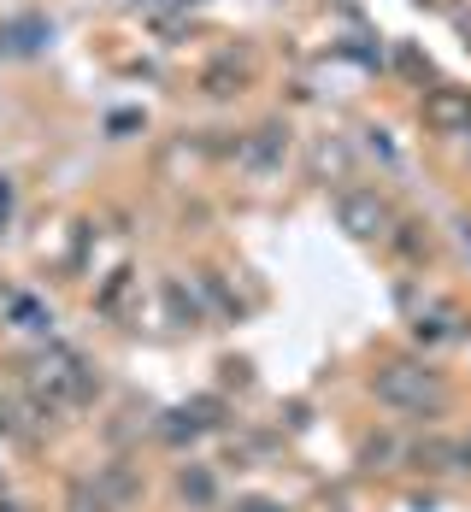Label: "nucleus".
<instances>
[{
  "mask_svg": "<svg viewBox=\"0 0 471 512\" xmlns=\"http://www.w3.org/2000/svg\"><path fill=\"white\" fill-rule=\"evenodd\" d=\"M342 224L354 230V236H383V224H389V206L377 201L371 189H354V195H342Z\"/></svg>",
  "mask_w": 471,
  "mask_h": 512,
  "instance_id": "f257e3e1",
  "label": "nucleus"
},
{
  "mask_svg": "<svg viewBox=\"0 0 471 512\" xmlns=\"http://www.w3.org/2000/svg\"><path fill=\"white\" fill-rule=\"evenodd\" d=\"M377 395L395 401V407H424L430 383H424V371H413V365H389V371H377Z\"/></svg>",
  "mask_w": 471,
  "mask_h": 512,
  "instance_id": "f03ea898",
  "label": "nucleus"
},
{
  "mask_svg": "<svg viewBox=\"0 0 471 512\" xmlns=\"http://www.w3.org/2000/svg\"><path fill=\"white\" fill-rule=\"evenodd\" d=\"M6 318H12L18 330H30V336H42L53 324V312L42 307V301H30V295H12V301H6Z\"/></svg>",
  "mask_w": 471,
  "mask_h": 512,
  "instance_id": "7ed1b4c3",
  "label": "nucleus"
},
{
  "mask_svg": "<svg viewBox=\"0 0 471 512\" xmlns=\"http://www.w3.org/2000/svg\"><path fill=\"white\" fill-rule=\"evenodd\" d=\"M430 118L454 130V124H471V106H466V101H454V95H436V101H430Z\"/></svg>",
  "mask_w": 471,
  "mask_h": 512,
  "instance_id": "20e7f679",
  "label": "nucleus"
},
{
  "mask_svg": "<svg viewBox=\"0 0 471 512\" xmlns=\"http://www.w3.org/2000/svg\"><path fill=\"white\" fill-rule=\"evenodd\" d=\"M183 495H195V501H212V477H207V471H195V477H183Z\"/></svg>",
  "mask_w": 471,
  "mask_h": 512,
  "instance_id": "39448f33",
  "label": "nucleus"
},
{
  "mask_svg": "<svg viewBox=\"0 0 471 512\" xmlns=\"http://www.w3.org/2000/svg\"><path fill=\"white\" fill-rule=\"evenodd\" d=\"M12 218V183H0V224Z\"/></svg>",
  "mask_w": 471,
  "mask_h": 512,
  "instance_id": "423d86ee",
  "label": "nucleus"
}]
</instances>
